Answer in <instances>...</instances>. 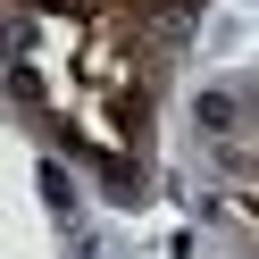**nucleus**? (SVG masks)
Returning <instances> with one entry per match:
<instances>
[{"label": "nucleus", "mask_w": 259, "mask_h": 259, "mask_svg": "<svg viewBox=\"0 0 259 259\" xmlns=\"http://www.w3.org/2000/svg\"><path fill=\"white\" fill-rule=\"evenodd\" d=\"M25 9H59V17H84V9H109V0H25Z\"/></svg>", "instance_id": "f03ea898"}, {"label": "nucleus", "mask_w": 259, "mask_h": 259, "mask_svg": "<svg viewBox=\"0 0 259 259\" xmlns=\"http://www.w3.org/2000/svg\"><path fill=\"white\" fill-rule=\"evenodd\" d=\"M192 117H201V134L234 142V125H242V101H234V92H201V101H192Z\"/></svg>", "instance_id": "f257e3e1"}]
</instances>
